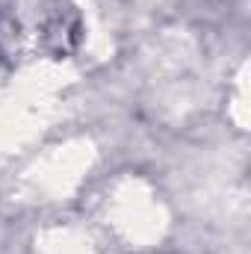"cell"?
I'll use <instances>...</instances> for the list:
<instances>
[]
</instances>
